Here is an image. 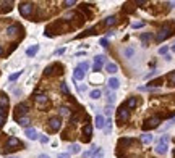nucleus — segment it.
<instances>
[{
    "instance_id": "obj_31",
    "label": "nucleus",
    "mask_w": 175,
    "mask_h": 158,
    "mask_svg": "<svg viewBox=\"0 0 175 158\" xmlns=\"http://www.w3.org/2000/svg\"><path fill=\"white\" fill-rule=\"evenodd\" d=\"M92 158H104V150H102V148H97V152L92 155Z\"/></svg>"
},
{
    "instance_id": "obj_28",
    "label": "nucleus",
    "mask_w": 175,
    "mask_h": 158,
    "mask_svg": "<svg viewBox=\"0 0 175 158\" xmlns=\"http://www.w3.org/2000/svg\"><path fill=\"white\" fill-rule=\"evenodd\" d=\"M70 153L78 155V153H80V145H78V144H71L70 145Z\"/></svg>"
},
{
    "instance_id": "obj_1",
    "label": "nucleus",
    "mask_w": 175,
    "mask_h": 158,
    "mask_svg": "<svg viewBox=\"0 0 175 158\" xmlns=\"http://www.w3.org/2000/svg\"><path fill=\"white\" fill-rule=\"evenodd\" d=\"M167 144H169V136H162L156 144V153L157 155H165L167 153Z\"/></svg>"
},
{
    "instance_id": "obj_34",
    "label": "nucleus",
    "mask_w": 175,
    "mask_h": 158,
    "mask_svg": "<svg viewBox=\"0 0 175 158\" xmlns=\"http://www.w3.org/2000/svg\"><path fill=\"white\" fill-rule=\"evenodd\" d=\"M114 102H115V94H110V92H109V94H107V103L112 105Z\"/></svg>"
},
{
    "instance_id": "obj_49",
    "label": "nucleus",
    "mask_w": 175,
    "mask_h": 158,
    "mask_svg": "<svg viewBox=\"0 0 175 158\" xmlns=\"http://www.w3.org/2000/svg\"><path fill=\"white\" fill-rule=\"evenodd\" d=\"M174 123H175V118H174V119H172V121H170V124H174Z\"/></svg>"
},
{
    "instance_id": "obj_40",
    "label": "nucleus",
    "mask_w": 175,
    "mask_h": 158,
    "mask_svg": "<svg viewBox=\"0 0 175 158\" xmlns=\"http://www.w3.org/2000/svg\"><path fill=\"white\" fill-rule=\"evenodd\" d=\"M99 42H100V45H102V47H109V40L105 39V37H102Z\"/></svg>"
},
{
    "instance_id": "obj_5",
    "label": "nucleus",
    "mask_w": 175,
    "mask_h": 158,
    "mask_svg": "<svg viewBox=\"0 0 175 158\" xmlns=\"http://www.w3.org/2000/svg\"><path fill=\"white\" fill-rule=\"evenodd\" d=\"M49 128H50V131H52V132H57V131L62 128V119L59 118V116L50 118L49 119Z\"/></svg>"
},
{
    "instance_id": "obj_47",
    "label": "nucleus",
    "mask_w": 175,
    "mask_h": 158,
    "mask_svg": "<svg viewBox=\"0 0 175 158\" xmlns=\"http://www.w3.org/2000/svg\"><path fill=\"white\" fill-rule=\"evenodd\" d=\"M39 158H50L49 155H44V153H42V155H39Z\"/></svg>"
},
{
    "instance_id": "obj_43",
    "label": "nucleus",
    "mask_w": 175,
    "mask_h": 158,
    "mask_svg": "<svg viewBox=\"0 0 175 158\" xmlns=\"http://www.w3.org/2000/svg\"><path fill=\"white\" fill-rule=\"evenodd\" d=\"M39 140H41L42 144H47V142H49V139L45 137V136H41V137H39Z\"/></svg>"
},
{
    "instance_id": "obj_48",
    "label": "nucleus",
    "mask_w": 175,
    "mask_h": 158,
    "mask_svg": "<svg viewBox=\"0 0 175 158\" xmlns=\"http://www.w3.org/2000/svg\"><path fill=\"white\" fill-rule=\"evenodd\" d=\"M0 55H3V47L0 45Z\"/></svg>"
},
{
    "instance_id": "obj_26",
    "label": "nucleus",
    "mask_w": 175,
    "mask_h": 158,
    "mask_svg": "<svg viewBox=\"0 0 175 158\" xmlns=\"http://www.w3.org/2000/svg\"><path fill=\"white\" fill-rule=\"evenodd\" d=\"M0 107H2V108H7V107H8V97L0 95Z\"/></svg>"
},
{
    "instance_id": "obj_16",
    "label": "nucleus",
    "mask_w": 175,
    "mask_h": 158,
    "mask_svg": "<svg viewBox=\"0 0 175 158\" xmlns=\"http://www.w3.org/2000/svg\"><path fill=\"white\" fill-rule=\"evenodd\" d=\"M109 87L110 89H114V90H117L118 87H120V81L117 78H110L109 79Z\"/></svg>"
},
{
    "instance_id": "obj_13",
    "label": "nucleus",
    "mask_w": 175,
    "mask_h": 158,
    "mask_svg": "<svg viewBox=\"0 0 175 158\" xmlns=\"http://www.w3.org/2000/svg\"><path fill=\"white\" fill-rule=\"evenodd\" d=\"M55 69H59V71H62V65L54 63V65H50V66H47V68H45V74H54V73H57Z\"/></svg>"
},
{
    "instance_id": "obj_24",
    "label": "nucleus",
    "mask_w": 175,
    "mask_h": 158,
    "mask_svg": "<svg viewBox=\"0 0 175 158\" xmlns=\"http://www.w3.org/2000/svg\"><path fill=\"white\" fill-rule=\"evenodd\" d=\"M136 103H138V100H136L135 97H131V99H128V100H126L125 107H126V108H135V107H136Z\"/></svg>"
},
{
    "instance_id": "obj_8",
    "label": "nucleus",
    "mask_w": 175,
    "mask_h": 158,
    "mask_svg": "<svg viewBox=\"0 0 175 158\" xmlns=\"http://www.w3.org/2000/svg\"><path fill=\"white\" fill-rule=\"evenodd\" d=\"M104 61H105V57H104V55H96V57H94V66H92V69H94L96 73H97V71H100L102 65H104Z\"/></svg>"
},
{
    "instance_id": "obj_18",
    "label": "nucleus",
    "mask_w": 175,
    "mask_h": 158,
    "mask_svg": "<svg viewBox=\"0 0 175 158\" xmlns=\"http://www.w3.org/2000/svg\"><path fill=\"white\" fill-rule=\"evenodd\" d=\"M34 99H36V102H37V103H41V105H44V103H47V102H49V97H47L45 94H39V95H36Z\"/></svg>"
},
{
    "instance_id": "obj_35",
    "label": "nucleus",
    "mask_w": 175,
    "mask_h": 158,
    "mask_svg": "<svg viewBox=\"0 0 175 158\" xmlns=\"http://www.w3.org/2000/svg\"><path fill=\"white\" fill-rule=\"evenodd\" d=\"M169 84L170 86H175V71L169 74Z\"/></svg>"
},
{
    "instance_id": "obj_19",
    "label": "nucleus",
    "mask_w": 175,
    "mask_h": 158,
    "mask_svg": "<svg viewBox=\"0 0 175 158\" xmlns=\"http://www.w3.org/2000/svg\"><path fill=\"white\" fill-rule=\"evenodd\" d=\"M16 121H18V124H20V126H25L26 129H28V126H29V123H31L28 116H21V118H18Z\"/></svg>"
},
{
    "instance_id": "obj_7",
    "label": "nucleus",
    "mask_w": 175,
    "mask_h": 158,
    "mask_svg": "<svg viewBox=\"0 0 175 158\" xmlns=\"http://www.w3.org/2000/svg\"><path fill=\"white\" fill-rule=\"evenodd\" d=\"M128 118H130V110L123 105V107H120V110H118V121H120V123H125Z\"/></svg>"
},
{
    "instance_id": "obj_30",
    "label": "nucleus",
    "mask_w": 175,
    "mask_h": 158,
    "mask_svg": "<svg viewBox=\"0 0 175 158\" xmlns=\"http://www.w3.org/2000/svg\"><path fill=\"white\" fill-rule=\"evenodd\" d=\"M149 39H151V34H141V40H143V44H144V47L148 45Z\"/></svg>"
},
{
    "instance_id": "obj_11",
    "label": "nucleus",
    "mask_w": 175,
    "mask_h": 158,
    "mask_svg": "<svg viewBox=\"0 0 175 158\" xmlns=\"http://www.w3.org/2000/svg\"><path fill=\"white\" fill-rule=\"evenodd\" d=\"M83 78H85V71L80 66H76L75 71H73V81H81Z\"/></svg>"
},
{
    "instance_id": "obj_44",
    "label": "nucleus",
    "mask_w": 175,
    "mask_h": 158,
    "mask_svg": "<svg viewBox=\"0 0 175 158\" xmlns=\"http://www.w3.org/2000/svg\"><path fill=\"white\" fill-rule=\"evenodd\" d=\"M105 115H107V116H110V115H112V107H107V108H105Z\"/></svg>"
},
{
    "instance_id": "obj_10",
    "label": "nucleus",
    "mask_w": 175,
    "mask_h": 158,
    "mask_svg": "<svg viewBox=\"0 0 175 158\" xmlns=\"http://www.w3.org/2000/svg\"><path fill=\"white\" fill-rule=\"evenodd\" d=\"M91 134H92V126L88 123V124H85V128H83V136H85L83 140H85V142H89L91 140Z\"/></svg>"
},
{
    "instance_id": "obj_36",
    "label": "nucleus",
    "mask_w": 175,
    "mask_h": 158,
    "mask_svg": "<svg viewBox=\"0 0 175 158\" xmlns=\"http://www.w3.org/2000/svg\"><path fill=\"white\" fill-rule=\"evenodd\" d=\"M143 26H144V23H143V21H140V23H133V24H131V28H133V29H138V28H143Z\"/></svg>"
},
{
    "instance_id": "obj_33",
    "label": "nucleus",
    "mask_w": 175,
    "mask_h": 158,
    "mask_svg": "<svg viewBox=\"0 0 175 158\" xmlns=\"http://www.w3.org/2000/svg\"><path fill=\"white\" fill-rule=\"evenodd\" d=\"M21 73H23V71H18V73H13V74H10V78H8V79H10L11 82H13V81H16V79H18V78H20V76H21Z\"/></svg>"
},
{
    "instance_id": "obj_21",
    "label": "nucleus",
    "mask_w": 175,
    "mask_h": 158,
    "mask_svg": "<svg viewBox=\"0 0 175 158\" xmlns=\"http://www.w3.org/2000/svg\"><path fill=\"white\" fill-rule=\"evenodd\" d=\"M141 140H143L144 144H151L152 140H154V136H152V134H149V132H146V134H143V136H141Z\"/></svg>"
},
{
    "instance_id": "obj_32",
    "label": "nucleus",
    "mask_w": 175,
    "mask_h": 158,
    "mask_svg": "<svg viewBox=\"0 0 175 158\" xmlns=\"http://www.w3.org/2000/svg\"><path fill=\"white\" fill-rule=\"evenodd\" d=\"M60 90H62V92H63L65 95L70 94V90H68V86H67L65 82H62V84H60Z\"/></svg>"
},
{
    "instance_id": "obj_38",
    "label": "nucleus",
    "mask_w": 175,
    "mask_h": 158,
    "mask_svg": "<svg viewBox=\"0 0 175 158\" xmlns=\"http://www.w3.org/2000/svg\"><path fill=\"white\" fill-rule=\"evenodd\" d=\"M167 52H169V47H167V45H165V47H160V49H159V53H160V55H167Z\"/></svg>"
},
{
    "instance_id": "obj_4",
    "label": "nucleus",
    "mask_w": 175,
    "mask_h": 158,
    "mask_svg": "<svg viewBox=\"0 0 175 158\" xmlns=\"http://www.w3.org/2000/svg\"><path fill=\"white\" fill-rule=\"evenodd\" d=\"M159 123H160V119L157 118V116H154V118H149V119H146V121H144V124H143V129H144V131L154 129V128H157V126H159Z\"/></svg>"
},
{
    "instance_id": "obj_12",
    "label": "nucleus",
    "mask_w": 175,
    "mask_h": 158,
    "mask_svg": "<svg viewBox=\"0 0 175 158\" xmlns=\"http://www.w3.org/2000/svg\"><path fill=\"white\" fill-rule=\"evenodd\" d=\"M25 134L28 136V139H31V140H36V139H39V134H37V131L33 128H28L25 131Z\"/></svg>"
},
{
    "instance_id": "obj_46",
    "label": "nucleus",
    "mask_w": 175,
    "mask_h": 158,
    "mask_svg": "<svg viewBox=\"0 0 175 158\" xmlns=\"http://www.w3.org/2000/svg\"><path fill=\"white\" fill-rule=\"evenodd\" d=\"M63 53H65V49H59L55 52V55H63Z\"/></svg>"
},
{
    "instance_id": "obj_29",
    "label": "nucleus",
    "mask_w": 175,
    "mask_h": 158,
    "mask_svg": "<svg viewBox=\"0 0 175 158\" xmlns=\"http://www.w3.org/2000/svg\"><path fill=\"white\" fill-rule=\"evenodd\" d=\"M96 152H97V147H91L89 150H88V152H85V155H83V157H85V158H88V157L92 158V155H94Z\"/></svg>"
},
{
    "instance_id": "obj_15",
    "label": "nucleus",
    "mask_w": 175,
    "mask_h": 158,
    "mask_svg": "<svg viewBox=\"0 0 175 158\" xmlns=\"http://www.w3.org/2000/svg\"><path fill=\"white\" fill-rule=\"evenodd\" d=\"M96 128L105 129V118L102 115H97V116H96Z\"/></svg>"
},
{
    "instance_id": "obj_14",
    "label": "nucleus",
    "mask_w": 175,
    "mask_h": 158,
    "mask_svg": "<svg viewBox=\"0 0 175 158\" xmlns=\"http://www.w3.org/2000/svg\"><path fill=\"white\" fill-rule=\"evenodd\" d=\"M20 31H21V28L18 24H11V26L7 28V34H8V36H15V34H18Z\"/></svg>"
},
{
    "instance_id": "obj_37",
    "label": "nucleus",
    "mask_w": 175,
    "mask_h": 158,
    "mask_svg": "<svg viewBox=\"0 0 175 158\" xmlns=\"http://www.w3.org/2000/svg\"><path fill=\"white\" fill-rule=\"evenodd\" d=\"M110 124H112V121L109 119H105V132H110Z\"/></svg>"
},
{
    "instance_id": "obj_45",
    "label": "nucleus",
    "mask_w": 175,
    "mask_h": 158,
    "mask_svg": "<svg viewBox=\"0 0 175 158\" xmlns=\"http://www.w3.org/2000/svg\"><path fill=\"white\" fill-rule=\"evenodd\" d=\"M156 73H157V71H151V73H149V74H146L144 78H146V79H149V78H152V76H154V74H156Z\"/></svg>"
},
{
    "instance_id": "obj_51",
    "label": "nucleus",
    "mask_w": 175,
    "mask_h": 158,
    "mask_svg": "<svg viewBox=\"0 0 175 158\" xmlns=\"http://www.w3.org/2000/svg\"><path fill=\"white\" fill-rule=\"evenodd\" d=\"M172 50H174V52H175V45H174V47H172Z\"/></svg>"
},
{
    "instance_id": "obj_52",
    "label": "nucleus",
    "mask_w": 175,
    "mask_h": 158,
    "mask_svg": "<svg viewBox=\"0 0 175 158\" xmlns=\"http://www.w3.org/2000/svg\"><path fill=\"white\" fill-rule=\"evenodd\" d=\"M174 158H175V150H174Z\"/></svg>"
},
{
    "instance_id": "obj_50",
    "label": "nucleus",
    "mask_w": 175,
    "mask_h": 158,
    "mask_svg": "<svg viewBox=\"0 0 175 158\" xmlns=\"http://www.w3.org/2000/svg\"><path fill=\"white\" fill-rule=\"evenodd\" d=\"M7 158H18V157H7Z\"/></svg>"
},
{
    "instance_id": "obj_6",
    "label": "nucleus",
    "mask_w": 175,
    "mask_h": 158,
    "mask_svg": "<svg viewBox=\"0 0 175 158\" xmlns=\"http://www.w3.org/2000/svg\"><path fill=\"white\" fill-rule=\"evenodd\" d=\"M18 147H21V142L18 140L16 137H10L7 140V147H5V152H10V150H16Z\"/></svg>"
},
{
    "instance_id": "obj_41",
    "label": "nucleus",
    "mask_w": 175,
    "mask_h": 158,
    "mask_svg": "<svg viewBox=\"0 0 175 158\" xmlns=\"http://www.w3.org/2000/svg\"><path fill=\"white\" fill-rule=\"evenodd\" d=\"M80 68L85 71V69H89V63H86V61H83V63L80 65Z\"/></svg>"
},
{
    "instance_id": "obj_22",
    "label": "nucleus",
    "mask_w": 175,
    "mask_h": 158,
    "mask_svg": "<svg viewBox=\"0 0 175 158\" xmlns=\"http://www.w3.org/2000/svg\"><path fill=\"white\" fill-rule=\"evenodd\" d=\"M5 119H7V108H2V107H0V128L5 124Z\"/></svg>"
},
{
    "instance_id": "obj_53",
    "label": "nucleus",
    "mask_w": 175,
    "mask_h": 158,
    "mask_svg": "<svg viewBox=\"0 0 175 158\" xmlns=\"http://www.w3.org/2000/svg\"><path fill=\"white\" fill-rule=\"evenodd\" d=\"M59 158H62V157H59Z\"/></svg>"
},
{
    "instance_id": "obj_25",
    "label": "nucleus",
    "mask_w": 175,
    "mask_h": 158,
    "mask_svg": "<svg viewBox=\"0 0 175 158\" xmlns=\"http://www.w3.org/2000/svg\"><path fill=\"white\" fill-rule=\"evenodd\" d=\"M115 23H117V18H115V16H109V18H105V21H104L105 26H114Z\"/></svg>"
},
{
    "instance_id": "obj_9",
    "label": "nucleus",
    "mask_w": 175,
    "mask_h": 158,
    "mask_svg": "<svg viewBox=\"0 0 175 158\" xmlns=\"http://www.w3.org/2000/svg\"><path fill=\"white\" fill-rule=\"evenodd\" d=\"M26 113H28V105H26V103L16 105V110H15V116H16V119L21 118V115H23V116H26Z\"/></svg>"
},
{
    "instance_id": "obj_3",
    "label": "nucleus",
    "mask_w": 175,
    "mask_h": 158,
    "mask_svg": "<svg viewBox=\"0 0 175 158\" xmlns=\"http://www.w3.org/2000/svg\"><path fill=\"white\" fill-rule=\"evenodd\" d=\"M33 10H34V7H33V3H29V2L20 3V13H21V16H25V18H29L31 13H33Z\"/></svg>"
},
{
    "instance_id": "obj_23",
    "label": "nucleus",
    "mask_w": 175,
    "mask_h": 158,
    "mask_svg": "<svg viewBox=\"0 0 175 158\" xmlns=\"http://www.w3.org/2000/svg\"><path fill=\"white\" fill-rule=\"evenodd\" d=\"M100 95H102V90H100V89H94V90H92V92L89 94V97H91L92 100H97V99H100Z\"/></svg>"
},
{
    "instance_id": "obj_2",
    "label": "nucleus",
    "mask_w": 175,
    "mask_h": 158,
    "mask_svg": "<svg viewBox=\"0 0 175 158\" xmlns=\"http://www.w3.org/2000/svg\"><path fill=\"white\" fill-rule=\"evenodd\" d=\"M170 36H172L170 26H164V28H160V29L157 31V34H156V42H162V40L169 39Z\"/></svg>"
},
{
    "instance_id": "obj_42",
    "label": "nucleus",
    "mask_w": 175,
    "mask_h": 158,
    "mask_svg": "<svg viewBox=\"0 0 175 158\" xmlns=\"http://www.w3.org/2000/svg\"><path fill=\"white\" fill-rule=\"evenodd\" d=\"M75 3H76L75 0H68V2H63V5H65V7H71V5H75Z\"/></svg>"
},
{
    "instance_id": "obj_20",
    "label": "nucleus",
    "mask_w": 175,
    "mask_h": 158,
    "mask_svg": "<svg viewBox=\"0 0 175 158\" xmlns=\"http://www.w3.org/2000/svg\"><path fill=\"white\" fill-rule=\"evenodd\" d=\"M37 52H39V45H33V47H29V49L26 50V55L28 57H34Z\"/></svg>"
},
{
    "instance_id": "obj_39",
    "label": "nucleus",
    "mask_w": 175,
    "mask_h": 158,
    "mask_svg": "<svg viewBox=\"0 0 175 158\" xmlns=\"http://www.w3.org/2000/svg\"><path fill=\"white\" fill-rule=\"evenodd\" d=\"M59 111H60V115H62V116H68V108H67V107H63V108H60V110H59Z\"/></svg>"
},
{
    "instance_id": "obj_17",
    "label": "nucleus",
    "mask_w": 175,
    "mask_h": 158,
    "mask_svg": "<svg viewBox=\"0 0 175 158\" xmlns=\"http://www.w3.org/2000/svg\"><path fill=\"white\" fill-rule=\"evenodd\" d=\"M105 71H107V73H110V74H114V73H117V71H118V66H117L115 63H107V65H105Z\"/></svg>"
},
{
    "instance_id": "obj_27",
    "label": "nucleus",
    "mask_w": 175,
    "mask_h": 158,
    "mask_svg": "<svg viewBox=\"0 0 175 158\" xmlns=\"http://www.w3.org/2000/svg\"><path fill=\"white\" fill-rule=\"evenodd\" d=\"M123 53H125V57H126V58H131V57L135 55V49H133V47H126Z\"/></svg>"
}]
</instances>
